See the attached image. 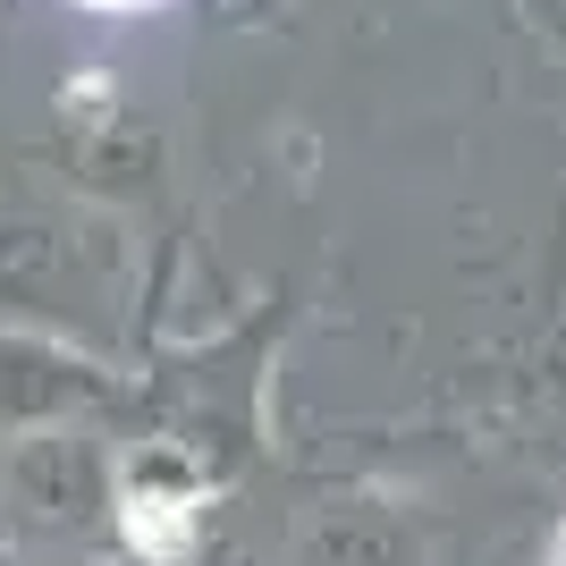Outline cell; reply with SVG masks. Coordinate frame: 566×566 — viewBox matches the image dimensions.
<instances>
[{"label": "cell", "instance_id": "1", "mask_svg": "<svg viewBox=\"0 0 566 566\" xmlns=\"http://www.w3.org/2000/svg\"><path fill=\"white\" fill-rule=\"evenodd\" d=\"M94 9H136V0H94Z\"/></svg>", "mask_w": 566, "mask_h": 566}]
</instances>
